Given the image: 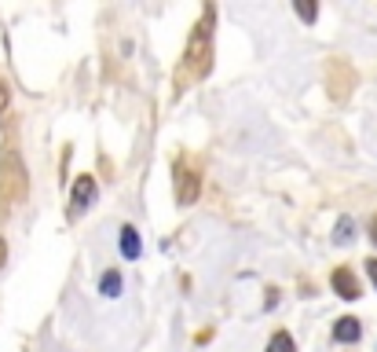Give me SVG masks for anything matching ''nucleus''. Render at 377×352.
Wrapping results in <instances>:
<instances>
[{
  "instance_id": "f03ea898",
  "label": "nucleus",
  "mask_w": 377,
  "mask_h": 352,
  "mask_svg": "<svg viewBox=\"0 0 377 352\" xmlns=\"http://www.w3.org/2000/svg\"><path fill=\"white\" fill-rule=\"evenodd\" d=\"M26 191H29V176L19 151H4L0 154V210L19 205L26 198Z\"/></svg>"
},
{
  "instance_id": "1a4fd4ad",
  "label": "nucleus",
  "mask_w": 377,
  "mask_h": 352,
  "mask_svg": "<svg viewBox=\"0 0 377 352\" xmlns=\"http://www.w3.org/2000/svg\"><path fill=\"white\" fill-rule=\"evenodd\" d=\"M268 352H297V345H293V338H289L286 330H278V334H271Z\"/></svg>"
},
{
  "instance_id": "9d476101",
  "label": "nucleus",
  "mask_w": 377,
  "mask_h": 352,
  "mask_svg": "<svg viewBox=\"0 0 377 352\" xmlns=\"http://www.w3.org/2000/svg\"><path fill=\"white\" fill-rule=\"evenodd\" d=\"M352 228H355V224H352V217H341L337 220V231H334V243H352Z\"/></svg>"
},
{
  "instance_id": "2eb2a0df",
  "label": "nucleus",
  "mask_w": 377,
  "mask_h": 352,
  "mask_svg": "<svg viewBox=\"0 0 377 352\" xmlns=\"http://www.w3.org/2000/svg\"><path fill=\"white\" fill-rule=\"evenodd\" d=\"M8 264V243H4V235H0V268Z\"/></svg>"
},
{
  "instance_id": "f8f14e48",
  "label": "nucleus",
  "mask_w": 377,
  "mask_h": 352,
  "mask_svg": "<svg viewBox=\"0 0 377 352\" xmlns=\"http://www.w3.org/2000/svg\"><path fill=\"white\" fill-rule=\"evenodd\" d=\"M8 107H11V88L0 81V114H8Z\"/></svg>"
},
{
  "instance_id": "6e6552de",
  "label": "nucleus",
  "mask_w": 377,
  "mask_h": 352,
  "mask_svg": "<svg viewBox=\"0 0 377 352\" xmlns=\"http://www.w3.org/2000/svg\"><path fill=\"white\" fill-rule=\"evenodd\" d=\"M100 294L103 297H118L121 294V271H103V279H100Z\"/></svg>"
},
{
  "instance_id": "ddd939ff",
  "label": "nucleus",
  "mask_w": 377,
  "mask_h": 352,
  "mask_svg": "<svg viewBox=\"0 0 377 352\" xmlns=\"http://www.w3.org/2000/svg\"><path fill=\"white\" fill-rule=\"evenodd\" d=\"M366 276H370V279H373V286H377V257H370V261H366Z\"/></svg>"
},
{
  "instance_id": "4468645a",
  "label": "nucleus",
  "mask_w": 377,
  "mask_h": 352,
  "mask_svg": "<svg viewBox=\"0 0 377 352\" xmlns=\"http://www.w3.org/2000/svg\"><path fill=\"white\" fill-rule=\"evenodd\" d=\"M278 305V290H268V297H264V309H275Z\"/></svg>"
},
{
  "instance_id": "423d86ee",
  "label": "nucleus",
  "mask_w": 377,
  "mask_h": 352,
  "mask_svg": "<svg viewBox=\"0 0 377 352\" xmlns=\"http://www.w3.org/2000/svg\"><path fill=\"white\" fill-rule=\"evenodd\" d=\"M359 338H363V323H359L355 316H341L337 323H334V341L337 345H352Z\"/></svg>"
},
{
  "instance_id": "7ed1b4c3",
  "label": "nucleus",
  "mask_w": 377,
  "mask_h": 352,
  "mask_svg": "<svg viewBox=\"0 0 377 352\" xmlns=\"http://www.w3.org/2000/svg\"><path fill=\"white\" fill-rule=\"evenodd\" d=\"M198 191H202L198 172H194L191 165H184V162H176V202L179 205H194L198 202Z\"/></svg>"
},
{
  "instance_id": "f257e3e1",
  "label": "nucleus",
  "mask_w": 377,
  "mask_h": 352,
  "mask_svg": "<svg viewBox=\"0 0 377 352\" xmlns=\"http://www.w3.org/2000/svg\"><path fill=\"white\" fill-rule=\"evenodd\" d=\"M212 22H217V8H205L198 26L191 29L187 48H184V62L191 77H205L212 70Z\"/></svg>"
},
{
  "instance_id": "0eeeda50",
  "label": "nucleus",
  "mask_w": 377,
  "mask_h": 352,
  "mask_svg": "<svg viewBox=\"0 0 377 352\" xmlns=\"http://www.w3.org/2000/svg\"><path fill=\"white\" fill-rule=\"evenodd\" d=\"M121 253H125L128 261H136L139 253H143V243H139V231L132 228V224H125V228H121Z\"/></svg>"
},
{
  "instance_id": "9b49d317",
  "label": "nucleus",
  "mask_w": 377,
  "mask_h": 352,
  "mask_svg": "<svg viewBox=\"0 0 377 352\" xmlns=\"http://www.w3.org/2000/svg\"><path fill=\"white\" fill-rule=\"evenodd\" d=\"M293 11H297L304 22H315V19H319V8H315V4H308V0H297V4H293Z\"/></svg>"
},
{
  "instance_id": "20e7f679",
  "label": "nucleus",
  "mask_w": 377,
  "mask_h": 352,
  "mask_svg": "<svg viewBox=\"0 0 377 352\" xmlns=\"http://www.w3.org/2000/svg\"><path fill=\"white\" fill-rule=\"evenodd\" d=\"M92 202H95V176L81 172L77 180H74V187H70V213H74V217L85 213Z\"/></svg>"
},
{
  "instance_id": "dca6fc26",
  "label": "nucleus",
  "mask_w": 377,
  "mask_h": 352,
  "mask_svg": "<svg viewBox=\"0 0 377 352\" xmlns=\"http://www.w3.org/2000/svg\"><path fill=\"white\" fill-rule=\"evenodd\" d=\"M370 238H373V246H377V217H373V224H370Z\"/></svg>"
},
{
  "instance_id": "39448f33",
  "label": "nucleus",
  "mask_w": 377,
  "mask_h": 352,
  "mask_svg": "<svg viewBox=\"0 0 377 352\" xmlns=\"http://www.w3.org/2000/svg\"><path fill=\"white\" fill-rule=\"evenodd\" d=\"M330 283H334V290L344 301H359V297H363V286H359V279H355L352 268H337L334 276H330Z\"/></svg>"
}]
</instances>
